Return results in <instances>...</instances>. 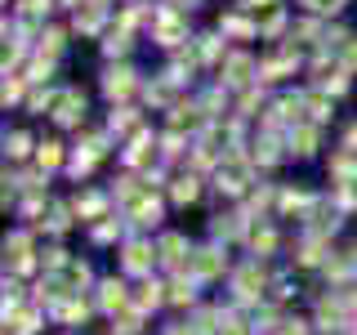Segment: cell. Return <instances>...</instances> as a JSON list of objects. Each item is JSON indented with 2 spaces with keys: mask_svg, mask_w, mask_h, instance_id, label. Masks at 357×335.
I'll return each instance as SVG.
<instances>
[{
  "mask_svg": "<svg viewBox=\"0 0 357 335\" xmlns=\"http://www.w3.org/2000/svg\"><path fill=\"white\" fill-rule=\"evenodd\" d=\"M304 5H308V9H321V14H326V9H331V14H335V9H340L344 0H304Z\"/></svg>",
  "mask_w": 357,
  "mask_h": 335,
  "instance_id": "ac0fdd59",
  "label": "cell"
},
{
  "mask_svg": "<svg viewBox=\"0 0 357 335\" xmlns=\"http://www.w3.org/2000/svg\"><path fill=\"white\" fill-rule=\"evenodd\" d=\"M5 152H9V161H22V156L31 152V134H27V130L5 134Z\"/></svg>",
  "mask_w": 357,
  "mask_h": 335,
  "instance_id": "8fae6325",
  "label": "cell"
},
{
  "mask_svg": "<svg viewBox=\"0 0 357 335\" xmlns=\"http://www.w3.org/2000/svg\"><path fill=\"white\" fill-rule=\"evenodd\" d=\"M36 156H40V165H59V161H63V143H54V139H50V143H40V152H36Z\"/></svg>",
  "mask_w": 357,
  "mask_h": 335,
  "instance_id": "2e32d148",
  "label": "cell"
},
{
  "mask_svg": "<svg viewBox=\"0 0 357 335\" xmlns=\"http://www.w3.org/2000/svg\"><path fill=\"white\" fill-rule=\"evenodd\" d=\"M112 237H121V219H103V223H94V241H112Z\"/></svg>",
  "mask_w": 357,
  "mask_h": 335,
  "instance_id": "9a60e30c",
  "label": "cell"
},
{
  "mask_svg": "<svg viewBox=\"0 0 357 335\" xmlns=\"http://www.w3.org/2000/svg\"><path fill=\"white\" fill-rule=\"evenodd\" d=\"M219 335H250V327H245V322H232V327H223Z\"/></svg>",
  "mask_w": 357,
  "mask_h": 335,
  "instance_id": "d6986e66",
  "label": "cell"
},
{
  "mask_svg": "<svg viewBox=\"0 0 357 335\" xmlns=\"http://www.w3.org/2000/svg\"><path fill=\"white\" fill-rule=\"evenodd\" d=\"M134 85H139V76H134V67H107L103 72V94L107 98H130L134 94Z\"/></svg>",
  "mask_w": 357,
  "mask_h": 335,
  "instance_id": "7a4b0ae2",
  "label": "cell"
},
{
  "mask_svg": "<svg viewBox=\"0 0 357 335\" xmlns=\"http://www.w3.org/2000/svg\"><path fill=\"white\" fill-rule=\"evenodd\" d=\"M134 223H139V228H156V223H161V201H148V197H139L134 201Z\"/></svg>",
  "mask_w": 357,
  "mask_h": 335,
  "instance_id": "ba28073f",
  "label": "cell"
},
{
  "mask_svg": "<svg viewBox=\"0 0 357 335\" xmlns=\"http://www.w3.org/2000/svg\"><path fill=\"white\" fill-rule=\"evenodd\" d=\"M250 246H255V255H259V251H277V232H273V228L255 232V237H250Z\"/></svg>",
  "mask_w": 357,
  "mask_h": 335,
  "instance_id": "e0dca14e",
  "label": "cell"
},
{
  "mask_svg": "<svg viewBox=\"0 0 357 335\" xmlns=\"http://www.w3.org/2000/svg\"><path fill=\"white\" fill-rule=\"evenodd\" d=\"M197 277H174V282H170V304H188V308H192L197 304Z\"/></svg>",
  "mask_w": 357,
  "mask_h": 335,
  "instance_id": "8992f818",
  "label": "cell"
},
{
  "mask_svg": "<svg viewBox=\"0 0 357 335\" xmlns=\"http://www.w3.org/2000/svg\"><path fill=\"white\" fill-rule=\"evenodd\" d=\"M344 260H349V268H353V273H357V241L349 246V255H344Z\"/></svg>",
  "mask_w": 357,
  "mask_h": 335,
  "instance_id": "ffe728a7",
  "label": "cell"
},
{
  "mask_svg": "<svg viewBox=\"0 0 357 335\" xmlns=\"http://www.w3.org/2000/svg\"><path fill=\"white\" fill-rule=\"evenodd\" d=\"M317 139H321L317 126H295V130H290V152H295V156H312V152H317Z\"/></svg>",
  "mask_w": 357,
  "mask_h": 335,
  "instance_id": "277c9868",
  "label": "cell"
},
{
  "mask_svg": "<svg viewBox=\"0 0 357 335\" xmlns=\"http://www.w3.org/2000/svg\"><path fill=\"white\" fill-rule=\"evenodd\" d=\"M156 255H161V251H156V246L152 241H130L126 246V260H121V264H126V273H152V264H156Z\"/></svg>",
  "mask_w": 357,
  "mask_h": 335,
  "instance_id": "3957f363",
  "label": "cell"
},
{
  "mask_svg": "<svg viewBox=\"0 0 357 335\" xmlns=\"http://www.w3.org/2000/svg\"><path fill=\"white\" fill-rule=\"evenodd\" d=\"M130 126H139V112H134V107H116V112L107 117V130H112V134H126Z\"/></svg>",
  "mask_w": 357,
  "mask_h": 335,
  "instance_id": "7c38bea8",
  "label": "cell"
},
{
  "mask_svg": "<svg viewBox=\"0 0 357 335\" xmlns=\"http://www.w3.org/2000/svg\"><path fill=\"white\" fill-rule=\"evenodd\" d=\"M215 322H223L219 308H201L197 313V335H215Z\"/></svg>",
  "mask_w": 357,
  "mask_h": 335,
  "instance_id": "5bb4252c",
  "label": "cell"
},
{
  "mask_svg": "<svg viewBox=\"0 0 357 335\" xmlns=\"http://www.w3.org/2000/svg\"><path fill=\"white\" fill-rule=\"evenodd\" d=\"M139 290H143V295H139V308H156V304L165 299V286H161V282H152V277H148V282H143Z\"/></svg>",
  "mask_w": 357,
  "mask_h": 335,
  "instance_id": "4fadbf2b",
  "label": "cell"
},
{
  "mask_svg": "<svg viewBox=\"0 0 357 335\" xmlns=\"http://www.w3.org/2000/svg\"><path fill=\"white\" fill-rule=\"evenodd\" d=\"M130 31H107V36H103V54H107V59H126V54H130Z\"/></svg>",
  "mask_w": 357,
  "mask_h": 335,
  "instance_id": "30bf717a",
  "label": "cell"
},
{
  "mask_svg": "<svg viewBox=\"0 0 357 335\" xmlns=\"http://www.w3.org/2000/svg\"><path fill=\"white\" fill-rule=\"evenodd\" d=\"M250 72H259V67L250 63V54H232V59L223 63V81H228V85H245Z\"/></svg>",
  "mask_w": 357,
  "mask_h": 335,
  "instance_id": "5b68a950",
  "label": "cell"
},
{
  "mask_svg": "<svg viewBox=\"0 0 357 335\" xmlns=\"http://www.w3.org/2000/svg\"><path fill=\"white\" fill-rule=\"evenodd\" d=\"M170 197L178 201V206H188V201H197V197H201V179H197V174H183V179H174Z\"/></svg>",
  "mask_w": 357,
  "mask_h": 335,
  "instance_id": "52a82bcc",
  "label": "cell"
},
{
  "mask_svg": "<svg viewBox=\"0 0 357 335\" xmlns=\"http://www.w3.org/2000/svg\"><path fill=\"white\" fill-rule=\"evenodd\" d=\"M223 268H228V255H223L219 246H201V251H192V277L197 282H210V277H219Z\"/></svg>",
  "mask_w": 357,
  "mask_h": 335,
  "instance_id": "6da1fadb",
  "label": "cell"
},
{
  "mask_svg": "<svg viewBox=\"0 0 357 335\" xmlns=\"http://www.w3.org/2000/svg\"><path fill=\"white\" fill-rule=\"evenodd\" d=\"M98 290H103V295H98V299H103V308H107V313L126 304V282H121V277H107V282L98 286Z\"/></svg>",
  "mask_w": 357,
  "mask_h": 335,
  "instance_id": "9c48e42d",
  "label": "cell"
}]
</instances>
